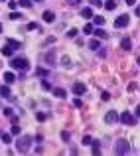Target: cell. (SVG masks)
Wrapping results in <instances>:
<instances>
[{"label": "cell", "instance_id": "6da1fadb", "mask_svg": "<svg viewBox=\"0 0 140 156\" xmlns=\"http://www.w3.org/2000/svg\"><path fill=\"white\" fill-rule=\"evenodd\" d=\"M10 67H14V69H28L30 67V63H28V59L26 57H14L12 61H10Z\"/></svg>", "mask_w": 140, "mask_h": 156}, {"label": "cell", "instance_id": "7a4b0ae2", "mask_svg": "<svg viewBox=\"0 0 140 156\" xmlns=\"http://www.w3.org/2000/svg\"><path fill=\"white\" fill-rule=\"evenodd\" d=\"M32 146V136H20L18 138V152H28Z\"/></svg>", "mask_w": 140, "mask_h": 156}, {"label": "cell", "instance_id": "3957f363", "mask_svg": "<svg viewBox=\"0 0 140 156\" xmlns=\"http://www.w3.org/2000/svg\"><path fill=\"white\" fill-rule=\"evenodd\" d=\"M128 150H130V146H128L126 140H118L116 146H114V152H116V154H126Z\"/></svg>", "mask_w": 140, "mask_h": 156}, {"label": "cell", "instance_id": "277c9868", "mask_svg": "<svg viewBox=\"0 0 140 156\" xmlns=\"http://www.w3.org/2000/svg\"><path fill=\"white\" fill-rule=\"evenodd\" d=\"M118 120L124 122V124H134V122H136V117H134L132 113H120V115H118Z\"/></svg>", "mask_w": 140, "mask_h": 156}, {"label": "cell", "instance_id": "5b68a950", "mask_svg": "<svg viewBox=\"0 0 140 156\" xmlns=\"http://www.w3.org/2000/svg\"><path fill=\"white\" fill-rule=\"evenodd\" d=\"M128 22H130V18H128L126 14H120V16L114 20V26H116V28H126V26H128Z\"/></svg>", "mask_w": 140, "mask_h": 156}, {"label": "cell", "instance_id": "8992f818", "mask_svg": "<svg viewBox=\"0 0 140 156\" xmlns=\"http://www.w3.org/2000/svg\"><path fill=\"white\" fill-rule=\"evenodd\" d=\"M116 120H118V113H116V111H109V113L105 115V122H107V124H114Z\"/></svg>", "mask_w": 140, "mask_h": 156}, {"label": "cell", "instance_id": "52a82bcc", "mask_svg": "<svg viewBox=\"0 0 140 156\" xmlns=\"http://www.w3.org/2000/svg\"><path fill=\"white\" fill-rule=\"evenodd\" d=\"M87 91V87H85V83H81V81H77V83H73V93L75 95H83Z\"/></svg>", "mask_w": 140, "mask_h": 156}, {"label": "cell", "instance_id": "ba28073f", "mask_svg": "<svg viewBox=\"0 0 140 156\" xmlns=\"http://www.w3.org/2000/svg\"><path fill=\"white\" fill-rule=\"evenodd\" d=\"M130 47H132L130 38H122V39H120V49H130Z\"/></svg>", "mask_w": 140, "mask_h": 156}, {"label": "cell", "instance_id": "9c48e42d", "mask_svg": "<svg viewBox=\"0 0 140 156\" xmlns=\"http://www.w3.org/2000/svg\"><path fill=\"white\" fill-rule=\"evenodd\" d=\"M81 16H83V18H87V20H89V18H93V8H91V6L83 8V10H81Z\"/></svg>", "mask_w": 140, "mask_h": 156}, {"label": "cell", "instance_id": "30bf717a", "mask_svg": "<svg viewBox=\"0 0 140 156\" xmlns=\"http://www.w3.org/2000/svg\"><path fill=\"white\" fill-rule=\"evenodd\" d=\"M44 20H46L47 24H51V22L55 20V14H53L51 10H47V12H44Z\"/></svg>", "mask_w": 140, "mask_h": 156}, {"label": "cell", "instance_id": "8fae6325", "mask_svg": "<svg viewBox=\"0 0 140 156\" xmlns=\"http://www.w3.org/2000/svg\"><path fill=\"white\" fill-rule=\"evenodd\" d=\"M4 81H6L8 85H10V83H14V81H16L14 73H12V71H6V73H4Z\"/></svg>", "mask_w": 140, "mask_h": 156}, {"label": "cell", "instance_id": "7c38bea8", "mask_svg": "<svg viewBox=\"0 0 140 156\" xmlns=\"http://www.w3.org/2000/svg\"><path fill=\"white\" fill-rule=\"evenodd\" d=\"M91 146H93V154H101V142L99 140H91Z\"/></svg>", "mask_w": 140, "mask_h": 156}, {"label": "cell", "instance_id": "4fadbf2b", "mask_svg": "<svg viewBox=\"0 0 140 156\" xmlns=\"http://www.w3.org/2000/svg\"><path fill=\"white\" fill-rule=\"evenodd\" d=\"M0 95H2V97H6V99H10V87H8V85L0 87Z\"/></svg>", "mask_w": 140, "mask_h": 156}, {"label": "cell", "instance_id": "5bb4252c", "mask_svg": "<svg viewBox=\"0 0 140 156\" xmlns=\"http://www.w3.org/2000/svg\"><path fill=\"white\" fill-rule=\"evenodd\" d=\"M53 95H55L57 99H63L67 93H65V89H57V87H55V89H53Z\"/></svg>", "mask_w": 140, "mask_h": 156}, {"label": "cell", "instance_id": "9a60e30c", "mask_svg": "<svg viewBox=\"0 0 140 156\" xmlns=\"http://www.w3.org/2000/svg\"><path fill=\"white\" fill-rule=\"evenodd\" d=\"M93 32H95V36H97L99 39H105V38H107V32H105V30H101V28H97V30H93Z\"/></svg>", "mask_w": 140, "mask_h": 156}, {"label": "cell", "instance_id": "2e32d148", "mask_svg": "<svg viewBox=\"0 0 140 156\" xmlns=\"http://www.w3.org/2000/svg\"><path fill=\"white\" fill-rule=\"evenodd\" d=\"M6 45H8V47H12V49H18V47H20V41H16V39H8V41H6Z\"/></svg>", "mask_w": 140, "mask_h": 156}, {"label": "cell", "instance_id": "e0dca14e", "mask_svg": "<svg viewBox=\"0 0 140 156\" xmlns=\"http://www.w3.org/2000/svg\"><path fill=\"white\" fill-rule=\"evenodd\" d=\"M105 8H107V10H114V8H116V0H107V2H105Z\"/></svg>", "mask_w": 140, "mask_h": 156}, {"label": "cell", "instance_id": "ac0fdd59", "mask_svg": "<svg viewBox=\"0 0 140 156\" xmlns=\"http://www.w3.org/2000/svg\"><path fill=\"white\" fill-rule=\"evenodd\" d=\"M44 59H46L47 63H49V65H51V63H53V61H55V57H53V51H47L46 55H44Z\"/></svg>", "mask_w": 140, "mask_h": 156}, {"label": "cell", "instance_id": "d6986e66", "mask_svg": "<svg viewBox=\"0 0 140 156\" xmlns=\"http://www.w3.org/2000/svg\"><path fill=\"white\" fill-rule=\"evenodd\" d=\"M61 63H63V67H71V57L69 55H63L61 57Z\"/></svg>", "mask_w": 140, "mask_h": 156}, {"label": "cell", "instance_id": "ffe728a7", "mask_svg": "<svg viewBox=\"0 0 140 156\" xmlns=\"http://www.w3.org/2000/svg\"><path fill=\"white\" fill-rule=\"evenodd\" d=\"M83 32H85V34H93V24H91V22H87V24L83 26Z\"/></svg>", "mask_w": 140, "mask_h": 156}, {"label": "cell", "instance_id": "44dd1931", "mask_svg": "<svg viewBox=\"0 0 140 156\" xmlns=\"http://www.w3.org/2000/svg\"><path fill=\"white\" fill-rule=\"evenodd\" d=\"M99 45H101L99 39H89V47H91V49H99Z\"/></svg>", "mask_w": 140, "mask_h": 156}, {"label": "cell", "instance_id": "7402d4cb", "mask_svg": "<svg viewBox=\"0 0 140 156\" xmlns=\"http://www.w3.org/2000/svg\"><path fill=\"white\" fill-rule=\"evenodd\" d=\"M20 18H22V14H20V12H14V10L10 12V20H20Z\"/></svg>", "mask_w": 140, "mask_h": 156}, {"label": "cell", "instance_id": "603a6c76", "mask_svg": "<svg viewBox=\"0 0 140 156\" xmlns=\"http://www.w3.org/2000/svg\"><path fill=\"white\" fill-rule=\"evenodd\" d=\"M18 4H20L22 8H30V6H32V2H30V0H18Z\"/></svg>", "mask_w": 140, "mask_h": 156}, {"label": "cell", "instance_id": "cb8c5ba5", "mask_svg": "<svg viewBox=\"0 0 140 156\" xmlns=\"http://www.w3.org/2000/svg\"><path fill=\"white\" fill-rule=\"evenodd\" d=\"M95 18V24H97V26H103V24H105V18H103V16H93Z\"/></svg>", "mask_w": 140, "mask_h": 156}, {"label": "cell", "instance_id": "d4e9b609", "mask_svg": "<svg viewBox=\"0 0 140 156\" xmlns=\"http://www.w3.org/2000/svg\"><path fill=\"white\" fill-rule=\"evenodd\" d=\"M0 136H2V140H4V142H12V134L4 132V134H0Z\"/></svg>", "mask_w": 140, "mask_h": 156}, {"label": "cell", "instance_id": "484cf974", "mask_svg": "<svg viewBox=\"0 0 140 156\" xmlns=\"http://www.w3.org/2000/svg\"><path fill=\"white\" fill-rule=\"evenodd\" d=\"M61 138H63V140H69V138H71V132H69V130H63V132H61Z\"/></svg>", "mask_w": 140, "mask_h": 156}, {"label": "cell", "instance_id": "4316f807", "mask_svg": "<svg viewBox=\"0 0 140 156\" xmlns=\"http://www.w3.org/2000/svg\"><path fill=\"white\" fill-rule=\"evenodd\" d=\"M42 89H44V91H49V89H51V85H49L47 81H42Z\"/></svg>", "mask_w": 140, "mask_h": 156}, {"label": "cell", "instance_id": "83f0119b", "mask_svg": "<svg viewBox=\"0 0 140 156\" xmlns=\"http://www.w3.org/2000/svg\"><path fill=\"white\" fill-rule=\"evenodd\" d=\"M8 6H10V10H16V8H18V2H14V0H10V2H8Z\"/></svg>", "mask_w": 140, "mask_h": 156}, {"label": "cell", "instance_id": "f1b7e54d", "mask_svg": "<svg viewBox=\"0 0 140 156\" xmlns=\"http://www.w3.org/2000/svg\"><path fill=\"white\" fill-rule=\"evenodd\" d=\"M67 36H69V38H75V36H77V30H75V28H71V30L67 32Z\"/></svg>", "mask_w": 140, "mask_h": 156}, {"label": "cell", "instance_id": "f546056e", "mask_svg": "<svg viewBox=\"0 0 140 156\" xmlns=\"http://www.w3.org/2000/svg\"><path fill=\"white\" fill-rule=\"evenodd\" d=\"M20 130H22V128H20L18 124H14V126H12V134H20Z\"/></svg>", "mask_w": 140, "mask_h": 156}, {"label": "cell", "instance_id": "4dcf8cb0", "mask_svg": "<svg viewBox=\"0 0 140 156\" xmlns=\"http://www.w3.org/2000/svg\"><path fill=\"white\" fill-rule=\"evenodd\" d=\"M36 73H38V75H40V77H44V75H47V69H42V67H40V69H38V71H36Z\"/></svg>", "mask_w": 140, "mask_h": 156}, {"label": "cell", "instance_id": "1f68e13d", "mask_svg": "<svg viewBox=\"0 0 140 156\" xmlns=\"http://www.w3.org/2000/svg\"><path fill=\"white\" fill-rule=\"evenodd\" d=\"M36 118H38V120H46V113H38V115H36Z\"/></svg>", "mask_w": 140, "mask_h": 156}, {"label": "cell", "instance_id": "d6a6232c", "mask_svg": "<svg viewBox=\"0 0 140 156\" xmlns=\"http://www.w3.org/2000/svg\"><path fill=\"white\" fill-rule=\"evenodd\" d=\"M101 99H103V101H109V99H111V95H109L107 91H103V95H101Z\"/></svg>", "mask_w": 140, "mask_h": 156}, {"label": "cell", "instance_id": "836d02e7", "mask_svg": "<svg viewBox=\"0 0 140 156\" xmlns=\"http://www.w3.org/2000/svg\"><path fill=\"white\" fill-rule=\"evenodd\" d=\"M91 140H93L91 136H83V144H87V146H89V144H91Z\"/></svg>", "mask_w": 140, "mask_h": 156}, {"label": "cell", "instance_id": "e575fe53", "mask_svg": "<svg viewBox=\"0 0 140 156\" xmlns=\"http://www.w3.org/2000/svg\"><path fill=\"white\" fill-rule=\"evenodd\" d=\"M89 2H91V6H103L101 0H89Z\"/></svg>", "mask_w": 140, "mask_h": 156}, {"label": "cell", "instance_id": "d590c367", "mask_svg": "<svg viewBox=\"0 0 140 156\" xmlns=\"http://www.w3.org/2000/svg\"><path fill=\"white\" fill-rule=\"evenodd\" d=\"M136 89V83H128V91H134Z\"/></svg>", "mask_w": 140, "mask_h": 156}, {"label": "cell", "instance_id": "8d00e7d4", "mask_svg": "<svg viewBox=\"0 0 140 156\" xmlns=\"http://www.w3.org/2000/svg\"><path fill=\"white\" fill-rule=\"evenodd\" d=\"M12 113H14V111H12V109H4V115H6V117H10V115H12Z\"/></svg>", "mask_w": 140, "mask_h": 156}, {"label": "cell", "instance_id": "74e56055", "mask_svg": "<svg viewBox=\"0 0 140 156\" xmlns=\"http://www.w3.org/2000/svg\"><path fill=\"white\" fill-rule=\"evenodd\" d=\"M10 120H12V122L16 124V122H18V117H16V115H10Z\"/></svg>", "mask_w": 140, "mask_h": 156}, {"label": "cell", "instance_id": "f35d334b", "mask_svg": "<svg viewBox=\"0 0 140 156\" xmlns=\"http://www.w3.org/2000/svg\"><path fill=\"white\" fill-rule=\"evenodd\" d=\"M67 2H69L71 6H75V4H79V0H67Z\"/></svg>", "mask_w": 140, "mask_h": 156}, {"label": "cell", "instance_id": "ab89813d", "mask_svg": "<svg viewBox=\"0 0 140 156\" xmlns=\"http://www.w3.org/2000/svg\"><path fill=\"white\" fill-rule=\"evenodd\" d=\"M126 4H130V6H134V4H136V0H126Z\"/></svg>", "mask_w": 140, "mask_h": 156}, {"label": "cell", "instance_id": "60d3db41", "mask_svg": "<svg viewBox=\"0 0 140 156\" xmlns=\"http://www.w3.org/2000/svg\"><path fill=\"white\" fill-rule=\"evenodd\" d=\"M136 117H140V105L136 107Z\"/></svg>", "mask_w": 140, "mask_h": 156}, {"label": "cell", "instance_id": "b9f144b4", "mask_svg": "<svg viewBox=\"0 0 140 156\" xmlns=\"http://www.w3.org/2000/svg\"><path fill=\"white\" fill-rule=\"evenodd\" d=\"M136 16H140V4L136 6Z\"/></svg>", "mask_w": 140, "mask_h": 156}, {"label": "cell", "instance_id": "7bdbcfd3", "mask_svg": "<svg viewBox=\"0 0 140 156\" xmlns=\"http://www.w3.org/2000/svg\"><path fill=\"white\" fill-rule=\"evenodd\" d=\"M136 61H138V65H140V57H138V59H136Z\"/></svg>", "mask_w": 140, "mask_h": 156}, {"label": "cell", "instance_id": "ee69618b", "mask_svg": "<svg viewBox=\"0 0 140 156\" xmlns=\"http://www.w3.org/2000/svg\"><path fill=\"white\" fill-rule=\"evenodd\" d=\"M36 2H44V0H36Z\"/></svg>", "mask_w": 140, "mask_h": 156}, {"label": "cell", "instance_id": "f6af8a7d", "mask_svg": "<svg viewBox=\"0 0 140 156\" xmlns=\"http://www.w3.org/2000/svg\"><path fill=\"white\" fill-rule=\"evenodd\" d=\"M0 32H2V24H0Z\"/></svg>", "mask_w": 140, "mask_h": 156}]
</instances>
